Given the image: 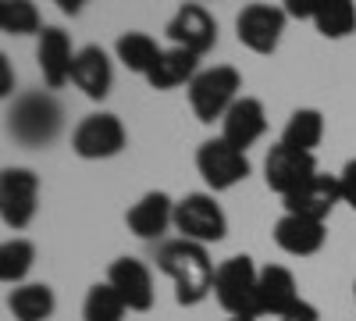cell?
I'll list each match as a JSON object with an SVG mask.
<instances>
[{
  "instance_id": "1",
  "label": "cell",
  "mask_w": 356,
  "mask_h": 321,
  "mask_svg": "<svg viewBox=\"0 0 356 321\" xmlns=\"http://www.w3.org/2000/svg\"><path fill=\"white\" fill-rule=\"evenodd\" d=\"M157 268L175 282V300L182 307H196L214 293V260L207 246L189 240H168L157 250Z\"/></svg>"
},
{
  "instance_id": "2",
  "label": "cell",
  "mask_w": 356,
  "mask_h": 321,
  "mask_svg": "<svg viewBox=\"0 0 356 321\" xmlns=\"http://www.w3.org/2000/svg\"><path fill=\"white\" fill-rule=\"evenodd\" d=\"M65 111L50 93H22L15 107L8 111V132L22 143V147H43L57 132H61Z\"/></svg>"
},
{
  "instance_id": "3",
  "label": "cell",
  "mask_w": 356,
  "mask_h": 321,
  "mask_svg": "<svg viewBox=\"0 0 356 321\" xmlns=\"http://www.w3.org/2000/svg\"><path fill=\"white\" fill-rule=\"evenodd\" d=\"M239 90H243L239 68H232V65L203 68V72L189 82V107H193V114H196L203 125L221 122L225 114L232 111V104L239 100Z\"/></svg>"
},
{
  "instance_id": "4",
  "label": "cell",
  "mask_w": 356,
  "mask_h": 321,
  "mask_svg": "<svg viewBox=\"0 0 356 321\" xmlns=\"http://www.w3.org/2000/svg\"><path fill=\"white\" fill-rule=\"evenodd\" d=\"M175 228L178 240L211 246L228 236V218L214 193H186L182 200H175Z\"/></svg>"
},
{
  "instance_id": "5",
  "label": "cell",
  "mask_w": 356,
  "mask_h": 321,
  "mask_svg": "<svg viewBox=\"0 0 356 321\" xmlns=\"http://www.w3.org/2000/svg\"><path fill=\"white\" fill-rule=\"evenodd\" d=\"M257 279L260 268L253 265V257L235 253L218 265L214 275V297L232 318H257Z\"/></svg>"
},
{
  "instance_id": "6",
  "label": "cell",
  "mask_w": 356,
  "mask_h": 321,
  "mask_svg": "<svg viewBox=\"0 0 356 321\" xmlns=\"http://www.w3.org/2000/svg\"><path fill=\"white\" fill-rule=\"evenodd\" d=\"M129 147V132L122 125V118L111 111H97V114H86V118L75 125L72 132V150L86 161H107L118 157Z\"/></svg>"
},
{
  "instance_id": "7",
  "label": "cell",
  "mask_w": 356,
  "mask_h": 321,
  "mask_svg": "<svg viewBox=\"0 0 356 321\" xmlns=\"http://www.w3.org/2000/svg\"><path fill=\"white\" fill-rule=\"evenodd\" d=\"M40 203V179L29 168H4L0 175V218L8 228L22 232L33 225Z\"/></svg>"
},
{
  "instance_id": "8",
  "label": "cell",
  "mask_w": 356,
  "mask_h": 321,
  "mask_svg": "<svg viewBox=\"0 0 356 321\" xmlns=\"http://www.w3.org/2000/svg\"><path fill=\"white\" fill-rule=\"evenodd\" d=\"M196 171L203 175V182L211 186L214 193H225L232 186H239L246 175H250V157L218 136V139L200 143V150H196Z\"/></svg>"
},
{
  "instance_id": "9",
  "label": "cell",
  "mask_w": 356,
  "mask_h": 321,
  "mask_svg": "<svg viewBox=\"0 0 356 321\" xmlns=\"http://www.w3.org/2000/svg\"><path fill=\"white\" fill-rule=\"evenodd\" d=\"M285 8L278 4H250L235 18V36L243 47H250L253 54H275L285 33Z\"/></svg>"
},
{
  "instance_id": "10",
  "label": "cell",
  "mask_w": 356,
  "mask_h": 321,
  "mask_svg": "<svg viewBox=\"0 0 356 321\" xmlns=\"http://www.w3.org/2000/svg\"><path fill=\"white\" fill-rule=\"evenodd\" d=\"M164 33H168L171 47L203 57V54H211L214 43H218V22H214V15L207 11L203 4H182L171 15Z\"/></svg>"
},
{
  "instance_id": "11",
  "label": "cell",
  "mask_w": 356,
  "mask_h": 321,
  "mask_svg": "<svg viewBox=\"0 0 356 321\" xmlns=\"http://www.w3.org/2000/svg\"><path fill=\"white\" fill-rule=\"evenodd\" d=\"M314 175H317L314 154L292 150V147H285V143H275V147L267 150V157H264V182H267V189L282 193V200L289 193H296L303 182H310Z\"/></svg>"
},
{
  "instance_id": "12",
  "label": "cell",
  "mask_w": 356,
  "mask_h": 321,
  "mask_svg": "<svg viewBox=\"0 0 356 321\" xmlns=\"http://www.w3.org/2000/svg\"><path fill=\"white\" fill-rule=\"evenodd\" d=\"M285 214H300V218H314L324 221L339 203H342V189H339V175H314L310 182H303L296 193H289L285 200Z\"/></svg>"
},
{
  "instance_id": "13",
  "label": "cell",
  "mask_w": 356,
  "mask_h": 321,
  "mask_svg": "<svg viewBox=\"0 0 356 321\" xmlns=\"http://www.w3.org/2000/svg\"><path fill=\"white\" fill-rule=\"evenodd\" d=\"M107 282L122 293L129 311L146 314L154 307V272L146 268L139 257H118L114 265L107 268Z\"/></svg>"
},
{
  "instance_id": "14",
  "label": "cell",
  "mask_w": 356,
  "mask_h": 321,
  "mask_svg": "<svg viewBox=\"0 0 356 321\" xmlns=\"http://www.w3.org/2000/svg\"><path fill=\"white\" fill-rule=\"evenodd\" d=\"M75 54L72 50V36L57 25H47L40 33V43H36V65L47 79L50 90H61L65 82H72V65H75Z\"/></svg>"
},
{
  "instance_id": "15",
  "label": "cell",
  "mask_w": 356,
  "mask_h": 321,
  "mask_svg": "<svg viewBox=\"0 0 356 321\" xmlns=\"http://www.w3.org/2000/svg\"><path fill=\"white\" fill-rule=\"evenodd\" d=\"M125 225L139 240H161L168 232V225H175V200L168 193H161V189L143 193L125 211Z\"/></svg>"
},
{
  "instance_id": "16",
  "label": "cell",
  "mask_w": 356,
  "mask_h": 321,
  "mask_svg": "<svg viewBox=\"0 0 356 321\" xmlns=\"http://www.w3.org/2000/svg\"><path fill=\"white\" fill-rule=\"evenodd\" d=\"M267 132V111L257 97H239L232 104V111L221 118V139L232 143L235 150H250L253 143Z\"/></svg>"
},
{
  "instance_id": "17",
  "label": "cell",
  "mask_w": 356,
  "mask_h": 321,
  "mask_svg": "<svg viewBox=\"0 0 356 321\" xmlns=\"http://www.w3.org/2000/svg\"><path fill=\"white\" fill-rule=\"evenodd\" d=\"M300 300H303V297H300V289H296V275H292L285 265H267V268H260V279H257V314L282 318V314H289Z\"/></svg>"
},
{
  "instance_id": "18",
  "label": "cell",
  "mask_w": 356,
  "mask_h": 321,
  "mask_svg": "<svg viewBox=\"0 0 356 321\" xmlns=\"http://www.w3.org/2000/svg\"><path fill=\"white\" fill-rule=\"evenodd\" d=\"M275 243L289 257H314L328 243V228H324V221H314V218L282 214L275 221Z\"/></svg>"
},
{
  "instance_id": "19",
  "label": "cell",
  "mask_w": 356,
  "mask_h": 321,
  "mask_svg": "<svg viewBox=\"0 0 356 321\" xmlns=\"http://www.w3.org/2000/svg\"><path fill=\"white\" fill-rule=\"evenodd\" d=\"M72 82L89 97V100H104L114 86V65L104 47H82L75 54L72 65Z\"/></svg>"
},
{
  "instance_id": "20",
  "label": "cell",
  "mask_w": 356,
  "mask_h": 321,
  "mask_svg": "<svg viewBox=\"0 0 356 321\" xmlns=\"http://www.w3.org/2000/svg\"><path fill=\"white\" fill-rule=\"evenodd\" d=\"M200 57L189 54V50H178V47H168L161 50L157 65L150 68V75H146V82H150V90H178V86H189L196 75H200Z\"/></svg>"
},
{
  "instance_id": "21",
  "label": "cell",
  "mask_w": 356,
  "mask_h": 321,
  "mask_svg": "<svg viewBox=\"0 0 356 321\" xmlns=\"http://www.w3.org/2000/svg\"><path fill=\"white\" fill-rule=\"evenodd\" d=\"M54 307H57V300L47 282H25L8 293V311L15 314V321H47L54 314Z\"/></svg>"
},
{
  "instance_id": "22",
  "label": "cell",
  "mask_w": 356,
  "mask_h": 321,
  "mask_svg": "<svg viewBox=\"0 0 356 321\" xmlns=\"http://www.w3.org/2000/svg\"><path fill=\"white\" fill-rule=\"evenodd\" d=\"M114 54H118V61H122L129 72L136 75H150V68L157 65V57H161V47L150 33H139V29H129V33L118 36L114 43Z\"/></svg>"
},
{
  "instance_id": "23",
  "label": "cell",
  "mask_w": 356,
  "mask_h": 321,
  "mask_svg": "<svg viewBox=\"0 0 356 321\" xmlns=\"http://www.w3.org/2000/svg\"><path fill=\"white\" fill-rule=\"evenodd\" d=\"M321 139H324V114L317 107H300V111L289 114L278 143H285L292 150L314 154V147H321Z\"/></svg>"
},
{
  "instance_id": "24",
  "label": "cell",
  "mask_w": 356,
  "mask_h": 321,
  "mask_svg": "<svg viewBox=\"0 0 356 321\" xmlns=\"http://www.w3.org/2000/svg\"><path fill=\"white\" fill-rule=\"evenodd\" d=\"M314 29L324 40H346L356 33V4L353 0H321L317 15H314Z\"/></svg>"
},
{
  "instance_id": "25",
  "label": "cell",
  "mask_w": 356,
  "mask_h": 321,
  "mask_svg": "<svg viewBox=\"0 0 356 321\" xmlns=\"http://www.w3.org/2000/svg\"><path fill=\"white\" fill-rule=\"evenodd\" d=\"M33 265H36V243L33 240L15 236V240H8L4 246H0V279H4L8 285H15V289L25 285Z\"/></svg>"
},
{
  "instance_id": "26",
  "label": "cell",
  "mask_w": 356,
  "mask_h": 321,
  "mask_svg": "<svg viewBox=\"0 0 356 321\" xmlns=\"http://www.w3.org/2000/svg\"><path fill=\"white\" fill-rule=\"evenodd\" d=\"M129 304L122 300V293L111 282H97L89 285V293L82 300V318L86 321H125Z\"/></svg>"
},
{
  "instance_id": "27",
  "label": "cell",
  "mask_w": 356,
  "mask_h": 321,
  "mask_svg": "<svg viewBox=\"0 0 356 321\" xmlns=\"http://www.w3.org/2000/svg\"><path fill=\"white\" fill-rule=\"evenodd\" d=\"M0 29L8 36H33L43 33V18L33 0H4L0 4Z\"/></svg>"
},
{
  "instance_id": "28",
  "label": "cell",
  "mask_w": 356,
  "mask_h": 321,
  "mask_svg": "<svg viewBox=\"0 0 356 321\" xmlns=\"http://www.w3.org/2000/svg\"><path fill=\"white\" fill-rule=\"evenodd\" d=\"M339 189H342V203L356 211V157L342 164V171H339Z\"/></svg>"
},
{
  "instance_id": "29",
  "label": "cell",
  "mask_w": 356,
  "mask_h": 321,
  "mask_svg": "<svg viewBox=\"0 0 356 321\" xmlns=\"http://www.w3.org/2000/svg\"><path fill=\"white\" fill-rule=\"evenodd\" d=\"M278 321H321V311H317L310 300H300V304H296L289 314H282Z\"/></svg>"
},
{
  "instance_id": "30",
  "label": "cell",
  "mask_w": 356,
  "mask_h": 321,
  "mask_svg": "<svg viewBox=\"0 0 356 321\" xmlns=\"http://www.w3.org/2000/svg\"><path fill=\"white\" fill-rule=\"evenodd\" d=\"M11 93V68H8V57H0V97Z\"/></svg>"
},
{
  "instance_id": "31",
  "label": "cell",
  "mask_w": 356,
  "mask_h": 321,
  "mask_svg": "<svg viewBox=\"0 0 356 321\" xmlns=\"http://www.w3.org/2000/svg\"><path fill=\"white\" fill-rule=\"evenodd\" d=\"M61 11L65 15H75L79 11V0H61Z\"/></svg>"
},
{
  "instance_id": "32",
  "label": "cell",
  "mask_w": 356,
  "mask_h": 321,
  "mask_svg": "<svg viewBox=\"0 0 356 321\" xmlns=\"http://www.w3.org/2000/svg\"><path fill=\"white\" fill-rule=\"evenodd\" d=\"M228 321H257V318H228Z\"/></svg>"
},
{
  "instance_id": "33",
  "label": "cell",
  "mask_w": 356,
  "mask_h": 321,
  "mask_svg": "<svg viewBox=\"0 0 356 321\" xmlns=\"http://www.w3.org/2000/svg\"><path fill=\"white\" fill-rule=\"evenodd\" d=\"M353 300H356V282H353Z\"/></svg>"
}]
</instances>
